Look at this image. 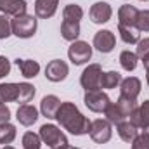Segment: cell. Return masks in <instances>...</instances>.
Segmentation results:
<instances>
[{
	"label": "cell",
	"mask_w": 149,
	"mask_h": 149,
	"mask_svg": "<svg viewBox=\"0 0 149 149\" xmlns=\"http://www.w3.org/2000/svg\"><path fill=\"white\" fill-rule=\"evenodd\" d=\"M56 120L59 121V125L68 130L70 134L73 135H85L88 134L90 130V123L87 116H83L80 109L74 106L73 102H61L57 114H56Z\"/></svg>",
	"instance_id": "6da1fadb"
},
{
	"label": "cell",
	"mask_w": 149,
	"mask_h": 149,
	"mask_svg": "<svg viewBox=\"0 0 149 149\" xmlns=\"http://www.w3.org/2000/svg\"><path fill=\"white\" fill-rule=\"evenodd\" d=\"M38 135H40L42 142L47 144L50 149H61V148H64V146H68V137L64 135V132L59 127L52 125V123L42 125Z\"/></svg>",
	"instance_id": "7a4b0ae2"
},
{
	"label": "cell",
	"mask_w": 149,
	"mask_h": 149,
	"mask_svg": "<svg viewBox=\"0 0 149 149\" xmlns=\"http://www.w3.org/2000/svg\"><path fill=\"white\" fill-rule=\"evenodd\" d=\"M37 17L30 16V14H21L16 16L10 21V28H12V35L17 38H31L37 33Z\"/></svg>",
	"instance_id": "3957f363"
},
{
	"label": "cell",
	"mask_w": 149,
	"mask_h": 149,
	"mask_svg": "<svg viewBox=\"0 0 149 149\" xmlns=\"http://www.w3.org/2000/svg\"><path fill=\"white\" fill-rule=\"evenodd\" d=\"M101 78H102V68L99 64H88L80 76V85L85 88V92L99 90L101 88Z\"/></svg>",
	"instance_id": "277c9868"
},
{
	"label": "cell",
	"mask_w": 149,
	"mask_h": 149,
	"mask_svg": "<svg viewBox=\"0 0 149 149\" xmlns=\"http://www.w3.org/2000/svg\"><path fill=\"white\" fill-rule=\"evenodd\" d=\"M88 134H90V139H92L94 142H97V144H106V142L111 141V135H113L111 123H109L108 120H102V118L94 120V121L90 123Z\"/></svg>",
	"instance_id": "5b68a950"
},
{
	"label": "cell",
	"mask_w": 149,
	"mask_h": 149,
	"mask_svg": "<svg viewBox=\"0 0 149 149\" xmlns=\"http://www.w3.org/2000/svg\"><path fill=\"white\" fill-rule=\"evenodd\" d=\"M68 57L70 61L80 66V64H85L87 61H90L92 57V47L88 45V42H83V40H74L68 50Z\"/></svg>",
	"instance_id": "8992f818"
},
{
	"label": "cell",
	"mask_w": 149,
	"mask_h": 149,
	"mask_svg": "<svg viewBox=\"0 0 149 149\" xmlns=\"http://www.w3.org/2000/svg\"><path fill=\"white\" fill-rule=\"evenodd\" d=\"M83 102L85 106L94 113H104L108 109V106L111 104V99L108 97V94L101 92V90H90V92H85V97H83Z\"/></svg>",
	"instance_id": "52a82bcc"
},
{
	"label": "cell",
	"mask_w": 149,
	"mask_h": 149,
	"mask_svg": "<svg viewBox=\"0 0 149 149\" xmlns=\"http://www.w3.org/2000/svg\"><path fill=\"white\" fill-rule=\"evenodd\" d=\"M68 73H70V68H68V64H66L64 61H61V59L50 61V63L47 64V68H45V78H47L49 81H54V83L63 81V80L68 76Z\"/></svg>",
	"instance_id": "ba28073f"
},
{
	"label": "cell",
	"mask_w": 149,
	"mask_h": 149,
	"mask_svg": "<svg viewBox=\"0 0 149 149\" xmlns=\"http://www.w3.org/2000/svg\"><path fill=\"white\" fill-rule=\"evenodd\" d=\"M116 45V37L109 30H101L95 33L94 37V47L101 52V54H109Z\"/></svg>",
	"instance_id": "9c48e42d"
},
{
	"label": "cell",
	"mask_w": 149,
	"mask_h": 149,
	"mask_svg": "<svg viewBox=\"0 0 149 149\" xmlns=\"http://www.w3.org/2000/svg\"><path fill=\"white\" fill-rule=\"evenodd\" d=\"M88 14H90L92 23H95V24H104V23H108V21L111 19L113 9L108 2H95V3L90 7V12H88Z\"/></svg>",
	"instance_id": "30bf717a"
},
{
	"label": "cell",
	"mask_w": 149,
	"mask_h": 149,
	"mask_svg": "<svg viewBox=\"0 0 149 149\" xmlns=\"http://www.w3.org/2000/svg\"><path fill=\"white\" fill-rule=\"evenodd\" d=\"M139 94H141V80L139 78L128 76V78H123L121 80V83H120V95L121 97L137 101Z\"/></svg>",
	"instance_id": "8fae6325"
},
{
	"label": "cell",
	"mask_w": 149,
	"mask_h": 149,
	"mask_svg": "<svg viewBox=\"0 0 149 149\" xmlns=\"http://www.w3.org/2000/svg\"><path fill=\"white\" fill-rule=\"evenodd\" d=\"M0 12L3 16H21L26 14V2L24 0H0Z\"/></svg>",
	"instance_id": "7c38bea8"
},
{
	"label": "cell",
	"mask_w": 149,
	"mask_h": 149,
	"mask_svg": "<svg viewBox=\"0 0 149 149\" xmlns=\"http://www.w3.org/2000/svg\"><path fill=\"white\" fill-rule=\"evenodd\" d=\"M16 118L21 125L24 127H31L35 121L38 120V109L31 104H21L17 108V113H16Z\"/></svg>",
	"instance_id": "4fadbf2b"
},
{
	"label": "cell",
	"mask_w": 149,
	"mask_h": 149,
	"mask_svg": "<svg viewBox=\"0 0 149 149\" xmlns=\"http://www.w3.org/2000/svg\"><path fill=\"white\" fill-rule=\"evenodd\" d=\"M130 121L137 127L146 130L149 127V101H144L139 108H135L134 113L130 114Z\"/></svg>",
	"instance_id": "5bb4252c"
},
{
	"label": "cell",
	"mask_w": 149,
	"mask_h": 149,
	"mask_svg": "<svg viewBox=\"0 0 149 149\" xmlns=\"http://www.w3.org/2000/svg\"><path fill=\"white\" fill-rule=\"evenodd\" d=\"M137 17H139V10L134 5H121L118 9V24L123 26H135L137 24Z\"/></svg>",
	"instance_id": "9a60e30c"
},
{
	"label": "cell",
	"mask_w": 149,
	"mask_h": 149,
	"mask_svg": "<svg viewBox=\"0 0 149 149\" xmlns=\"http://www.w3.org/2000/svg\"><path fill=\"white\" fill-rule=\"evenodd\" d=\"M59 0H35V16L40 19L52 17L57 10Z\"/></svg>",
	"instance_id": "2e32d148"
},
{
	"label": "cell",
	"mask_w": 149,
	"mask_h": 149,
	"mask_svg": "<svg viewBox=\"0 0 149 149\" xmlns=\"http://www.w3.org/2000/svg\"><path fill=\"white\" fill-rule=\"evenodd\" d=\"M59 106H61V101H59L56 95H45V97L42 99V102H40V111H42V114H43L45 118L54 120L56 114H57Z\"/></svg>",
	"instance_id": "e0dca14e"
},
{
	"label": "cell",
	"mask_w": 149,
	"mask_h": 149,
	"mask_svg": "<svg viewBox=\"0 0 149 149\" xmlns=\"http://www.w3.org/2000/svg\"><path fill=\"white\" fill-rule=\"evenodd\" d=\"M19 97V83H0V104L17 102Z\"/></svg>",
	"instance_id": "ac0fdd59"
},
{
	"label": "cell",
	"mask_w": 149,
	"mask_h": 149,
	"mask_svg": "<svg viewBox=\"0 0 149 149\" xmlns=\"http://www.w3.org/2000/svg\"><path fill=\"white\" fill-rule=\"evenodd\" d=\"M16 66L24 78H35L40 73V64L33 59H16Z\"/></svg>",
	"instance_id": "d6986e66"
},
{
	"label": "cell",
	"mask_w": 149,
	"mask_h": 149,
	"mask_svg": "<svg viewBox=\"0 0 149 149\" xmlns=\"http://www.w3.org/2000/svg\"><path fill=\"white\" fill-rule=\"evenodd\" d=\"M118 127V135H120V139L123 141V142H130L132 144V141L137 137V134H139V128L132 123V121H121L120 125H116Z\"/></svg>",
	"instance_id": "ffe728a7"
},
{
	"label": "cell",
	"mask_w": 149,
	"mask_h": 149,
	"mask_svg": "<svg viewBox=\"0 0 149 149\" xmlns=\"http://www.w3.org/2000/svg\"><path fill=\"white\" fill-rule=\"evenodd\" d=\"M118 33H120V38L128 43V45H134L139 42V30L135 26H123V24H118Z\"/></svg>",
	"instance_id": "44dd1931"
},
{
	"label": "cell",
	"mask_w": 149,
	"mask_h": 149,
	"mask_svg": "<svg viewBox=\"0 0 149 149\" xmlns=\"http://www.w3.org/2000/svg\"><path fill=\"white\" fill-rule=\"evenodd\" d=\"M61 35L68 42H74L80 37V23H71V21H63L61 24Z\"/></svg>",
	"instance_id": "7402d4cb"
},
{
	"label": "cell",
	"mask_w": 149,
	"mask_h": 149,
	"mask_svg": "<svg viewBox=\"0 0 149 149\" xmlns=\"http://www.w3.org/2000/svg\"><path fill=\"white\" fill-rule=\"evenodd\" d=\"M104 114H106L108 121H109V123H113V125H120L121 121H125V120H127L125 113L118 108V104H116V102H111V104L108 106V109L104 111Z\"/></svg>",
	"instance_id": "603a6c76"
},
{
	"label": "cell",
	"mask_w": 149,
	"mask_h": 149,
	"mask_svg": "<svg viewBox=\"0 0 149 149\" xmlns=\"http://www.w3.org/2000/svg\"><path fill=\"white\" fill-rule=\"evenodd\" d=\"M63 16H64V21H71V23H80L81 17H83V9L76 3H70L64 7L63 10Z\"/></svg>",
	"instance_id": "cb8c5ba5"
},
{
	"label": "cell",
	"mask_w": 149,
	"mask_h": 149,
	"mask_svg": "<svg viewBox=\"0 0 149 149\" xmlns=\"http://www.w3.org/2000/svg\"><path fill=\"white\" fill-rule=\"evenodd\" d=\"M137 59L139 57L135 56V52H130V50H123L120 54V64L125 71H134L137 68Z\"/></svg>",
	"instance_id": "d4e9b609"
},
{
	"label": "cell",
	"mask_w": 149,
	"mask_h": 149,
	"mask_svg": "<svg viewBox=\"0 0 149 149\" xmlns=\"http://www.w3.org/2000/svg\"><path fill=\"white\" fill-rule=\"evenodd\" d=\"M121 74L118 71H108V73H102L101 78V88H116L120 83H121Z\"/></svg>",
	"instance_id": "484cf974"
},
{
	"label": "cell",
	"mask_w": 149,
	"mask_h": 149,
	"mask_svg": "<svg viewBox=\"0 0 149 149\" xmlns=\"http://www.w3.org/2000/svg\"><path fill=\"white\" fill-rule=\"evenodd\" d=\"M35 97V87L31 83H19V97H17V102L19 104H28L31 99Z\"/></svg>",
	"instance_id": "4316f807"
},
{
	"label": "cell",
	"mask_w": 149,
	"mask_h": 149,
	"mask_svg": "<svg viewBox=\"0 0 149 149\" xmlns=\"http://www.w3.org/2000/svg\"><path fill=\"white\" fill-rule=\"evenodd\" d=\"M16 139V127L12 123L0 125V144H10Z\"/></svg>",
	"instance_id": "83f0119b"
},
{
	"label": "cell",
	"mask_w": 149,
	"mask_h": 149,
	"mask_svg": "<svg viewBox=\"0 0 149 149\" xmlns=\"http://www.w3.org/2000/svg\"><path fill=\"white\" fill-rule=\"evenodd\" d=\"M40 146H42V139L38 134L26 132L23 135V148L24 149H40Z\"/></svg>",
	"instance_id": "f1b7e54d"
},
{
	"label": "cell",
	"mask_w": 149,
	"mask_h": 149,
	"mask_svg": "<svg viewBox=\"0 0 149 149\" xmlns=\"http://www.w3.org/2000/svg\"><path fill=\"white\" fill-rule=\"evenodd\" d=\"M132 149H149V134L148 132H141L137 134V137L132 141Z\"/></svg>",
	"instance_id": "f546056e"
},
{
	"label": "cell",
	"mask_w": 149,
	"mask_h": 149,
	"mask_svg": "<svg viewBox=\"0 0 149 149\" xmlns=\"http://www.w3.org/2000/svg\"><path fill=\"white\" fill-rule=\"evenodd\" d=\"M135 28L139 31H144V33L149 31V10H139V17H137Z\"/></svg>",
	"instance_id": "4dcf8cb0"
},
{
	"label": "cell",
	"mask_w": 149,
	"mask_h": 149,
	"mask_svg": "<svg viewBox=\"0 0 149 149\" xmlns=\"http://www.w3.org/2000/svg\"><path fill=\"white\" fill-rule=\"evenodd\" d=\"M12 35V28H10V21L7 19V16H0V40H5Z\"/></svg>",
	"instance_id": "1f68e13d"
},
{
	"label": "cell",
	"mask_w": 149,
	"mask_h": 149,
	"mask_svg": "<svg viewBox=\"0 0 149 149\" xmlns=\"http://www.w3.org/2000/svg\"><path fill=\"white\" fill-rule=\"evenodd\" d=\"M135 56L141 57V59H144L146 56H149V38H144V40H139V42H137Z\"/></svg>",
	"instance_id": "d6a6232c"
},
{
	"label": "cell",
	"mask_w": 149,
	"mask_h": 149,
	"mask_svg": "<svg viewBox=\"0 0 149 149\" xmlns=\"http://www.w3.org/2000/svg\"><path fill=\"white\" fill-rule=\"evenodd\" d=\"M10 73V61L5 56H0V80Z\"/></svg>",
	"instance_id": "836d02e7"
},
{
	"label": "cell",
	"mask_w": 149,
	"mask_h": 149,
	"mask_svg": "<svg viewBox=\"0 0 149 149\" xmlns=\"http://www.w3.org/2000/svg\"><path fill=\"white\" fill-rule=\"evenodd\" d=\"M9 120H10V109L5 104H0V125L9 123Z\"/></svg>",
	"instance_id": "e575fe53"
},
{
	"label": "cell",
	"mask_w": 149,
	"mask_h": 149,
	"mask_svg": "<svg viewBox=\"0 0 149 149\" xmlns=\"http://www.w3.org/2000/svg\"><path fill=\"white\" fill-rule=\"evenodd\" d=\"M142 63H144V68H146V71H149V56H146V57L142 59Z\"/></svg>",
	"instance_id": "d590c367"
},
{
	"label": "cell",
	"mask_w": 149,
	"mask_h": 149,
	"mask_svg": "<svg viewBox=\"0 0 149 149\" xmlns=\"http://www.w3.org/2000/svg\"><path fill=\"white\" fill-rule=\"evenodd\" d=\"M61 149H78V148H71V146L68 144V146H64V148H61Z\"/></svg>",
	"instance_id": "8d00e7d4"
},
{
	"label": "cell",
	"mask_w": 149,
	"mask_h": 149,
	"mask_svg": "<svg viewBox=\"0 0 149 149\" xmlns=\"http://www.w3.org/2000/svg\"><path fill=\"white\" fill-rule=\"evenodd\" d=\"M146 78H148V85H149V71H146Z\"/></svg>",
	"instance_id": "74e56055"
},
{
	"label": "cell",
	"mask_w": 149,
	"mask_h": 149,
	"mask_svg": "<svg viewBox=\"0 0 149 149\" xmlns=\"http://www.w3.org/2000/svg\"><path fill=\"white\" fill-rule=\"evenodd\" d=\"M3 149H14V148H12V146H5Z\"/></svg>",
	"instance_id": "f35d334b"
},
{
	"label": "cell",
	"mask_w": 149,
	"mask_h": 149,
	"mask_svg": "<svg viewBox=\"0 0 149 149\" xmlns=\"http://www.w3.org/2000/svg\"><path fill=\"white\" fill-rule=\"evenodd\" d=\"M144 132H148V134H149V127H148V128H146V130H144Z\"/></svg>",
	"instance_id": "ab89813d"
},
{
	"label": "cell",
	"mask_w": 149,
	"mask_h": 149,
	"mask_svg": "<svg viewBox=\"0 0 149 149\" xmlns=\"http://www.w3.org/2000/svg\"><path fill=\"white\" fill-rule=\"evenodd\" d=\"M142 2H148V0H142Z\"/></svg>",
	"instance_id": "60d3db41"
}]
</instances>
